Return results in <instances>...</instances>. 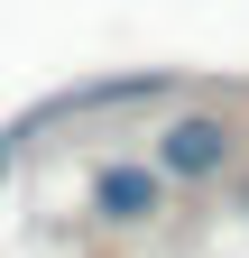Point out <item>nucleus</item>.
Here are the masks:
<instances>
[{
  "label": "nucleus",
  "instance_id": "7ed1b4c3",
  "mask_svg": "<svg viewBox=\"0 0 249 258\" xmlns=\"http://www.w3.org/2000/svg\"><path fill=\"white\" fill-rule=\"evenodd\" d=\"M10 157H19V139H0V175H10Z\"/></svg>",
  "mask_w": 249,
  "mask_h": 258
},
{
  "label": "nucleus",
  "instance_id": "f03ea898",
  "mask_svg": "<svg viewBox=\"0 0 249 258\" xmlns=\"http://www.w3.org/2000/svg\"><path fill=\"white\" fill-rule=\"evenodd\" d=\"M92 203H102L111 221H148L166 203V175L157 166H102V175H92Z\"/></svg>",
  "mask_w": 249,
  "mask_h": 258
},
{
  "label": "nucleus",
  "instance_id": "f257e3e1",
  "mask_svg": "<svg viewBox=\"0 0 249 258\" xmlns=\"http://www.w3.org/2000/svg\"><path fill=\"white\" fill-rule=\"evenodd\" d=\"M231 120L222 111H175L166 129H157V175H175V184H212L231 166Z\"/></svg>",
  "mask_w": 249,
  "mask_h": 258
}]
</instances>
